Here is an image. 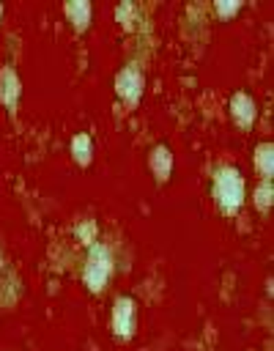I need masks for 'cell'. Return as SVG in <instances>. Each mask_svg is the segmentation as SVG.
I'll return each mask as SVG.
<instances>
[{"label": "cell", "instance_id": "4", "mask_svg": "<svg viewBox=\"0 0 274 351\" xmlns=\"http://www.w3.org/2000/svg\"><path fill=\"white\" fill-rule=\"evenodd\" d=\"M142 90V74L134 69V66H126L121 74H118V93L126 99V101H134Z\"/></svg>", "mask_w": 274, "mask_h": 351}, {"label": "cell", "instance_id": "12", "mask_svg": "<svg viewBox=\"0 0 274 351\" xmlns=\"http://www.w3.org/2000/svg\"><path fill=\"white\" fill-rule=\"evenodd\" d=\"M258 197H260V206H269V203H271V184H269V181L255 192V200H258Z\"/></svg>", "mask_w": 274, "mask_h": 351}, {"label": "cell", "instance_id": "10", "mask_svg": "<svg viewBox=\"0 0 274 351\" xmlns=\"http://www.w3.org/2000/svg\"><path fill=\"white\" fill-rule=\"evenodd\" d=\"M258 154H260V165H263V176L269 178V176H271V145H269V143H263V145H260V148L255 151V156H258Z\"/></svg>", "mask_w": 274, "mask_h": 351}, {"label": "cell", "instance_id": "8", "mask_svg": "<svg viewBox=\"0 0 274 351\" xmlns=\"http://www.w3.org/2000/svg\"><path fill=\"white\" fill-rule=\"evenodd\" d=\"M66 14L74 19L77 27H85L88 19H90V5L88 3H79V0H71V3H66Z\"/></svg>", "mask_w": 274, "mask_h": 351}, {"label": "cell", "instance_id": "2", "mask_svg": "<svg viewBox=\"0 0 274 351\" xmlns=\"http://www.w3.org/2000/svg\"><path fill=\"white\" fill-rule=\"evenodd\" d=\"M107 274H110V255H107V250H101L99 244H93L90 252H88V263H85L82 277L90 285V291H99L104 285Z\"/></svg>", "mask_w": 274, "mask_h": 351}, {"label": "cell", "instance_id": "11", "mask_svg": "<svg viewBox=\"0 0 274 351\" xmlns=\"http://www.w3.org/2000/svg\"><path fill=\"white\" fill-rule=\"evenodd\" d=\"M216 11H219L222 16H230V14L238 11V3H233V0H222V3H216Z\"/></svg>", "mask_w": 274, "mask_h": 351}, {"label": "cell", "instance_id": "6", "mask_svg": "<svg viewBox=\"0 0 274 351\" xmlns=\"http://www.w3.org/2000/svg\"><path fill=\"white\" fill-rule=\"evenodd\" d=\"M0 96H3V101L8 107H14V101L19 96V80H16V74L11 69H5L3 77H0Z\"/></svg>", "mask_w": 274, "mask_h": 351}, {"label": "cell", "instance_id": "5", "mask_svg": "<svg viewBox=\"0 0 274 351\" xmlns=\"http://www.w3.org/2000/svg\"><path fill=\"white\" fill-rule=\"evenodd\" d=\"M230 110H233L236 123H241V126H249L252 118H255V101L247 93H236L233 101H230Z\"/></svg>", "mask_w": 274, "mask_h": 351}, {"label": "cell", "instance_id": "7", "mask_svg": "<svg viewBox=\"0 0 274 351\" xmlns=\"http://www.w3.org/2000/svg\"><path fill=\"white\" fill-rule=\"evenodd\" d=\"M151 165H153V173H156L159 178H164V176L170 173V167H173L170 151H167L164 145H156V148H153V156H151Z\"/></svg>", "mask_w": 274, "mask_h": 351}, {"label": "cell", "instance_id": "1", "mask_svg": "<svg viewBox=\"0 0 274 351\" xmlns=\"http://www.w3.org/2000/svg\"><path fill=\"white\" fill-rule=\"evenodd\" d=\"M214 192H216V200L227 208V211H236L244 200V178L236 167H219L216 176H214Z\"/></svg>", "mask_w": 274, "mask_h": 351}, {"label": "cell", "instance_id": "3", "mask_svg": "<svg viewBox=\"0 0 274 351\" xmlns=\"http://www.w3.org/2000/svg\"><path fill=\"white\" fill-rule=\"evenodd\" d=\"M112 326H115V332H118L121 337H129V335H132V329H134V302H132V299L121 296V299L115 302Z\"/></svg>", "mask_w": 274, "mask_h": 351}, {"label": "cell", "instance_id": "9", "mask_svg": "<svg viewBox=\"0 0 274 351\" xmlns=\"http://www.w3.org/2000/svg\"><path fill=\"white\" fill-rule=\"evenodd\" d=\"M74 156L79 162H88L90 159V140H88V134H77L74 137Z\"/></svg>", "mask_w": 274, "mask_h": 351}]
</instances>
